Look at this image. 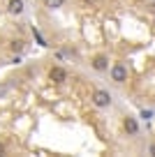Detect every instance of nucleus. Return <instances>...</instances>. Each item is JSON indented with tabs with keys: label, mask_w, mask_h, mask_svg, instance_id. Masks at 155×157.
<instances>
[{
	"label": "nucleus",
	"mask_w": 155,
	"mask_h": 157,
	"mask_svg": "<svg viewBox=\"0 0 155 157\" xmlns=\"http://www.w3.org/2000/svg\"><path fill=\"white\" fill-rule=\"evenodd\" d=\"M93 104H95L97 109H107L109 104H111V95H109L107 90H95V93H93Z\"/></svg>",
	"instance_id": "f257e3e1"
},
{
	"label": "nucleus",
	"mask_w": 155,
	"mask_h": 157,
	"mask_svg": "<svg viewBox=\"0 0 155 157\" xmlns=\"http://www.w3.org/2000/svg\"><path fill=\"white\" fill-rule=\"evenodd\" d=\"M111 78L116 81V83H125L127 81V67L123 63H116L111 67Z\"/></svg>",
	"instance_id": "f03ea898"
},
{
	"label": "nucleus",
	"mask_w": 155,
	"mask_h": 157,
	"mask_svg": "<svg viewBox=\"0 0 155 157\" xmlns=\"http://www.w3.org/2000/svg\"><path fill=\"white\" fill-rule=\"evenodd\" d=\"M49 78H51L54 83H65V81H67V72H65L63 67H51Z\"/></svg>",
	"instance_id": "7ed1b4c3"
},
{
	"label": "nucleus",
	"mask_w": 155,
	"mask_h": 157,
	"mask_svg": "<svg viewBox=\"0 0 155 157\" xmlns=\"http://www.w3.org/2000/svg\"><path fill=\"white\" fill-rule=\"evenodd\" d=\"M7 12L14 14V16L23 14V0H10V2H7Z\"/></svg>",
	"instance_id": "20e7f679"
},
{
	"label": "nucleus",
	"mask_w": 155,
	"mask_h": 157,
	"mask_svg": "<svg viewBox=\"0 0 155 157\" xmlns=\"http://www.w3.org/2000/svg\"><path fill=\"white\" fill-rule=\"evenodd\" d=\"M93 67H95L97 72H104V69L109 67V60L104 58V56H95V58H93Z\"/></svg>",
	"instance_id": "39448f33"
},
{
	"label": "nucleus",
	"mask_w": 155,
	"mask_h": 157,
	"mask_svg": "<svg viewBox=\"0 0 155 157\" xmlns=\"http://www.w3.org/2000/svg\"><path fill=\"white\" fill-rule=\"evenodd\" d=\"M123 127H125V132H127V134H137V132H139V125H137V120H134V118H130V116L125 118Z\"/></svg>",
	"instance_id": "423d86ee"
},
{
	"label": "nucleus",
	"mask_w": 155,
	"mask_h": 157,
	"mask_svg": "<svg viewBox=\"0 0 155 157\" xmlns=\"http://www.w3.org/2000/svg\"><path fill=\"white\" fill-rule=\"evenodd\" d=\"M63 5H65V0H44V7H49V10H58Z\"/></svg>",
	"instance_id": "0eeeda50"
},
{
	"label": "nucleus",
	"mask_w": 155,
	"mask_h": 157,
	"mask_svg": "<svg viewBox=\"0 0 155 157\" xmlns=\"http://www.w3.org/2000/svg\"><path fill=\"white\" fill-rule=\"evenodd\" d=\"M12 49H14V51H21V49H23V44H21V42H12Z\"/></svg>",
	"instance_id": "6e6552de"
},
{
	"label": "nucleus",
	"mask_w": 155,
	"mask_h": 157,
	"mask_svg": "<svg viewBox=\"0 0 155 157\" xmlns=\"http://www.w3.org/2000/svg\"><path fill=\"white\" fill-rule=\"evenodd\" d=\"M0 155H5V143H0Z\"/></svg>",
	"instance_id": "1a4fd4ad"
}]
</instances>
